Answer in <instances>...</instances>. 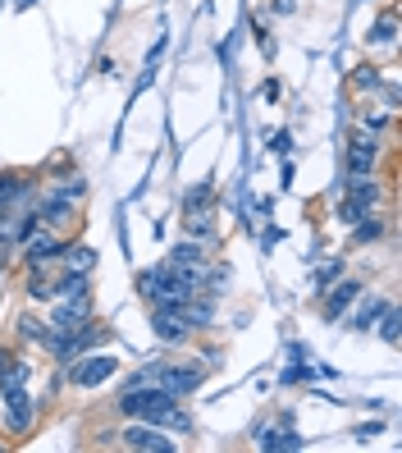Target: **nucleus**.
Wrapping results in <instances>:
<instances>
[{
    "instance_id": "9",
    "label": "nucleus",
    "mask_w": 402,
    "mask_h": 453,
    "mask_svg": "<svg viewBox=\"0 0 402 453\" xmlns=\"http://www.w3.org/2000/svg\"><path fill=\"white\" fill-rule=\"evenodd\" d=\"M37 183H42L37 170H0V216H14V211L33 206Z\"/></svg>"
},
{
    "instance_id": "30",
    "label": "nucleus",
    "mask_w": 402,
    "mask_h": 453,
    "mask_svg": "<svg viewBox=\"0 0 402 453\" xmlns=\"http://www.w3.org/2000/svg\"><path fill=\"white\" fill-rule=\"evenodd\" d=\"M275 14H298V0H270Z\"/></svg>"
},
{
    "instance_id": "2",
    "label": "nucleus",
    "mask_w": 402,
    "mask_h": 453,
    "mask_svg": "<svg viewBox=\"0 0 402 453\" xmlns=\"http://www.w3.org/2000/svg\"><path fill=\"white\" fill-rule=\"evenodd\" d=\"M83 202H87V179L83 174H64V179H50L46 188H37L33 197V211L46 229H60V234H73L83 225Z\"/></svg>"
},
{
    "instance_id": "12",
    "label": "nucleus",
    "mask_w": 402,
    "mask_h": 453,
    "mask_svg": "<svg viewBox=\"0 0 402 453\" xmlns=\"http://www.w3.org/2000/svg\"><path fill=\"white\" fill-rule=\"evenodd\" d=\"M252 444L265 449V453H288V449H302V435L292 431L288 417H279V426H256V431H252Z\"/></svg>"
},
{
    "instance_id": "8",
    "label": "nucleus",
    "mask_w": 402,
    "mask_h": 453,
    "mask_svg": "<svg viewBox=\"0 0 402 453\" xmlns=\"http://www.w3.org/2000/svg\"><path fill=\"white\" fill-rule=\"evenodd\" d=\"M343 165H347V174H380V165H384V138H375V133L357 128L353 138H347Z\"/></svg>"
},
{
    "instance_id": "15",
    "label": "nucleus",
    "mask_w": 402,
    "mask_h": 453,
    "mask_svg": "<svg viewBox=\"0 0 402 453\" xmlns=\"http://www.w3.org/2000/svg\"><path fill=\"white\" fill-rule=\"evenodd\" d=\"M389 216L384 211H366V216L357 225H347V238H353V248H375V243H384L389 238Z\"/></svg>"
},
{
    "instance_id": "17",
    "label": "nucleus",
    "mask_w": 402,
    "mask_h": 453,
    "mask_svg": "<svg viewBox=\"0 0 402 453\" xmlns=\"http://www.w3.org/2000/svg\"><path fill=\"white\" fill-rule=\"evenodd\" d=\"M60 271H73V275H92V265H96V248H87V243H73V238H69V243L60 248Z\"/></svg>"
},
{
    "instance_id": "4",
    "label": "nucleus",
    "mask_w": 402,
    "mask_h": 453,
    "mask_svg": "<svg viewBox=\"0 0 402 453\" xmlns=\"http://www.w3.org/2000/svg\"><path fill=\"white\" fill-rule=\"evenodd\" d=\"M46 412V398H37L33 389H14L0 398V435H10L14 444H23L33 431H37V421Z\"/></svg>"
},
{
    "instance_id": "28",
    "label": "nucleus",
    "mask_w": 402,
    "mask_h": 453,
    "mask_svg": "<svg viewBox=\"0 0 402 453\" xmlns=\"http://www.w3.org/2000/svg\"><path fill=\"white\" fill-rule=\"evenodd\" d=\"M380 431H384V421H366V426H357V440L366 444V440H375Z\"/></svg>"
},
{
    "instance_id": "31",
    "label": "nucleus",
    "mask_w": 402,
    "mask_h": 453,
    "mask_svg": "<svg viewBox=\"0 0 402 453\" xmlns=\"http://www.w3.org/2000/svg\"><path fill=\"white\" fill-rule=\"evenodd\" d=\"M10 362H14V349H5V343H0V371H5Z\"/></svg>"
},
{
    "instance_id": "11",
    "label": "nucleus",
    "mask_w": 402,
    "mask_h": 453,
    "mask_svg": "<svg viewBox=\"0 0 402 453\" xmlns=\"http://www.w3.org/2000/svg\"><path fill=\"white\" fill-rule=\"evenodd\" d=\"M343 197H353L357 206H366V211H380L384 202H389V183L380 179V174H347V193Z\"/></svg>"
},
{
    "instance_id": "6",
    "label": "nucleus",
    "mask_w": 402,
    "mask_h": 453,
    "mask_svg": "<svg viewBox=\"0 0 402 453\" xmlns=\"http://www.w3.org/2000/svg\"><path fill=\"white\" fill-rule=\"evenodd\" d=\"M69 243V234H60V229H46V225H37L23 243L14 248L19 252V261H23V271L28 265H56L60 261V248Z\"/></svg>"
},
{
    "instance_id": "19",
    "label": "nucleus",
    "mask_w": 402,
    "mask_h": 453,
    "mask_svg": "<svg viewBox=\"0 0 402 453\" xmlns=\"http://www.w3.org/2000/svg\"><path fill=\"white\" fill-rule=\"evenodd\" d=\"M170 261H178V265H206V261H216V257H210V243H201V238H178Z\"/></svg>"
},
{
    "instance_id": "24",
    "label": "nucleus",
    "mask_w": 402,
    "mask_h": 453,
    "mask_svg": "<svg viewBox=\"0 0 402 453\" xmlns=\"http://www.w3.org/2000/svg\"><path fill=\"white\" fill-rule=\"evenodd\" d=\"M361 216H366V206H357L353 197H338V206H334V220H338L343 229H347V225H357Z\"/></svg>"
},
{
    "instance_id": "13",
    "label": "nucleus",
    "mask_w": 402,
    "mask_h": 453,
    "mask_svg": "<svg viewBox=\"0 0 402 453\" xmlns=\"http://www.w3.org/2000/svg\"><path fill=\"white\" fill-rule=\"evenodd\" d=\"M366 50H370V56H393V50H398V10H393V5L370 23V33H366Z\"/></svg>"
},
{
    "instance_id": "20",
    "label": "nucleus",
    "mask_w": 402,
    "mask_h": 453,
    "mask_svg": "<svg viewBox=\"0 0 402 453\" xmlns=\"http://www.w3.org/2000/svg\"><path fill=\"white\" fill-rule=\"evenodd\" d=\"M393 124H398V111H389V105H366L361 111V128L375 133V138H389Z\"/></svg>"
},
{
    "instance_id": "7",
    "label": "nucleus",
    "mask_w": 402,
    "mask_h": 453,
    "mask_svg": "<svg viewBox=\"0 0 402 453\" xmlns=\"http://www.w3.org/2000/svg\"><path fill=\"white\" fill-rule=\"evenodd\" d=\"M151 334L165 343V349H187L197 339V326L187 321L183 307H151Z\"/></svg>"
},
{
    "instance_id": "14",
    "label": "nucleus",
    "mask_w": 402,
    "mask_h": 453,
    "mask_svg": "<svg viewBox=\"0 0 402 453\" xmlns=\"http://www.w3.org/2000/svg\"><path fill=\"white\" fill-rule=\"evenodd\" d=\"M353 307H357V311L347 316V326L366 334V330H375V321H380V316L393 307V298H389V293H366V288H361V298H357Z\"/></svg>"
},
{
    "instance_id": "18",
    "label": "nucleus",
    "mask_w": 402,
    "mask_h": 453,
    "mask_svg": "<svg viewBox=\"0 0 402 453\" xmlns=\"http://www.w3.org/2000/svg\"><path fill=\"white\" fill-rule=\"evenodd\" d=\"M380 83H384V69L375 65V56H370V60H361L353 73H347V88H353L357 96H375V92H380Z\"/></svg>"
},
{
    "instance_id": "25",
    "label": "nucleus",
    "mask_w": 402,
    "mask_h": 453,
    "mask_svg": "<svg viewBox=\"0 0 402 453\" xmlns=\"http://www.w3.org/2000/svg\"><path fill=\"white\" fill-rule=\"evenodd\" d=\"M334 280H343V257L325 261V265H320V271H315V293H320V288H330Z\"/></svg>"
},
{
    "instance_id": "16",
    "label": "nucleus",
    "mask_w": 402,
    "mask_h": 453,
    "mask_svg": "<svg viewBox=\"0 0 402 453\" xmlns=\"http://www.w3.org/2000/svg\"><path fill=\"white\" fill-rule=\"evenodd\" d=\"M50 334V321L42 311H19L14 316V343H23V349H42Z\"/></svg>"
},
{
    "instance_id": "22",
    "label": "nucleus",
    "mask_w": 402,
    "mask_h": 453,
    "mask_svg": "<svg viewBox=\"0 0 402 453\" xmlns=\"http://www.w3.org/2000/svg\"><path fill=\"white\" fill-rule=\"evenodd\" d=\"M375 330H380V339L389 343V349H398V339H402V316H398V303L380 316V321H375Z\"/></svg>"
},
{
    "instance_id": "26",
    "label": "nucleus",
    "mask_w": 402,
    "mask_h": 453,
    "mask_svg": "<svg viewBox=\"0 0 402 453\" xmlns=\"http://www.w3.org/2000/svg\"><path fill=\"white\" fill-rule=\"evenodd\" d=\"M252 33H256V46L265 50V56H275V42H270V28H265V19H261V14L252 19Z\"/></svg>"
},
{
    "instance_id": "3",
    "label": "nucleus",
    "mask_w": 402,
    "mask_h": 453,
    "mask_svg": "<svg viewBox=\"0 0 402 453\" xmlns=\"http://www.w3.org/2000/svg\"><path fill=\"white\" fill-rule=\"evenodd\" d=\"M60 366V380L64 385H73V389H101L105 380H115L119 376V357L105 349H87V353H78V357H64V362H56Z\"/></svg>"
},
{
    "instance_id": "27",
    "label": "nucleus",
    "mask_w": 402,
    "mask_h": 453,
    "mask_svg": "<svg viewBox=\"0 0 402 453\" xmlns=\"http://www.w3.org/2000/svg\"><path fill=\"white\" fill-rule=\"evenodd\" d=\"M380 96H384V105H389V111H398L402 92H398V83H393V78H384V83H380Z\"/></svg>"
},
{
    "instance_id": "10",
    "label": "nucleus",
    "mask_w": 402,
    "mask_h": 453,
    "mask_svg": "<svg viewBox=\"0 0 402 453\" xmlns=\"http://www.w3.org/2000/svg\"><path fill=\"white\" fill-rule=\"evenodd\" d=\"M361 280H334L330 288H320L315 298H320V316H325V321L334 326V321H343L347 311H353V303L361 298Z\"/></svg>"
},
{
    "instance_id": "5",
    "label": "nucleus",
    "mask_w": 402,
    "mask_h": 453,
    "mask_svg": "<svg viewBox=\"0 0 402 453\" xmlns=\"http://www.w3.org/2000/svg\"><path fill=\"white\" fill-rule=\"evenodd\" d=\"M96 444H115L128 453H174L178 444L165 435V426H151V421H124L115 431H101Z\"/></svg>"
},
{
    "instance_id": "21",
    "label": "nucleus",
    "mask_w": 402,
    "mask_h": 453,
    "mask_svg": "<svg viewBox=\"0 0 402 453\" xmlns=\"http://www.w3.org/2000/svg\"><path fill=\"white\" fill-rule=\"evenodd\" d=\"M201 211H216V183L201 179L193 193L183 197V216H201Z\"/></svg>"
},
{
    "instance_id": "23",
    "label": "nucleus",
    "mask_w": 402,
    "mask_h": 453,
    "mask_svg": "<svg viewBox=\"0 0 402 453\" xmlns=\"http://www.w3.org/2000/svg\"><path fill=\"white\" fill-rule=\"evenodd\" d=\"M73 170H78V161H73V156H69V151H56V156H50V161H46L37 174L50 183V179H64V174H73Z\"/></svg>"
},
{
    "instance_id": "1",
    "label": "nucleus",
    "mask_w": 402,
    "mask_h": 453,
    "mask_svg": "<svg viewBox=\"0 0 402 453\" xmlns=\"http://www.w3.org/2000/svg\"><path fill=\"white\" fill-rule=\"evenodd\" d=\"M110 412L124 417V421H151V426H165V431L193 435V417L183 412V398L165 394L160 385H128V389H119Z\"/></svg>"
},
{
    "instance_id": "29",
    "label": "nucleus",
    "mask_w": 402,
    "mask_h": 453,
    "mask_svg": "<svg viewBox=\"0 0 402 453\" xmlns=\"http://www.w3.org/2000/svg\"><path fill=\"white\" fill-rule=\"evenodd\" d=\"M270 147H275L279 156H288V151H292V133H275V142H270Z\"/></svg>"
}]
</instances>
